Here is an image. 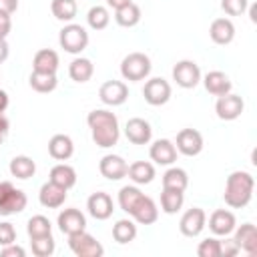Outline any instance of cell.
Returning a JSON list of instances; mask_svg holds the SVG:
<instances>
[{
	"mask_svg": "<svg viewBox=\"0 0 257 257\" xmlns=\"http://www.w3.org/2000/svg\"><path fill=\"white\" fill-rule=\"evenodd\" d=\"M98 96L108 106H118L128 98V86L122 80H106L98 88Z\"/></svg>",
	"mask_w": 257,
	"mask_h": 257,
	"instance_id": "30bf717a",
	"label": "cell"
},
{
	"mask_svg": "<svg viewBox=\"0 0 257 257\" xmlns=\"http://www.w3.org/2000/svg\"><path fill=\"white\" fill-rule=\"evenodd\" d=\"M30 247H32V253H34L36 257H50V255L54 253V249H56L52 235L34 237V239L30 241Z\"/></svg>",
	"mask_w": 257,
	"mask_h": 257,
	"instance_id": "f35d334b",
	"label": "cell"
},
{
	"mask_svg": "<svg viewBox=\"0 0 257 257\" xmlns=\"http://www.w3.org/2000/svg\"><path fill=\"white\" fill-rule=\"evenodd\" d=\"M253 187L255 181L251 177V173L247 171H233L227 181H225V193L223 199L229 207L233 209H243L245 205H249L251 197H253Z\"/></svg>",
	"mask_w": 257,
	"mask_h": 257,
	"instance_id": "7a4b0ae2",
	"label": "cell"
},
{
	"mask_svg": "<svg viewBox=\"0 0 257 257\" xmlns=\"http://www.w3.org/2000/svg\"><path fill=\"white\" fill-rule=\"evenodd\" d=\"M114 20H116L118 26L133 28V26H137L141 22V8L135 2H128L126 6L114 10Z\"/></svg>",
	"mask_w": 257,
	"mask_h": 257,
	"instance_id": "f1b7e54d",
	"label": "cell"
},
{
	"mask_svg": "<svg viewBox=\"0 0 257 257\" xmlns=\"http://www.w3.org/2000/svg\"><path fill=\"white\" fill-rule=\"evenodd\" d=\"M18 8V0H0V12L2 14H14Z\"/></svg>",
	"mask_w": 257,
	"mask_h": 257,
	"instance_id": "bcb514c9",
	"label": "cell"
},
{
	"mask_svg": "<svg viewBox=\"0 0 257 257\" xmlns=\"http://www.w3.org/2000/svg\"><path fill=\"white\" fill-rule=\"evenodd\" d=\"M143 96L149 104L153 106H161L165 104L169 98H171V84L161 78V76H155L151 80L145 82V88H143Z\"/></svg>",
	"mask_w": 257,
	"mask_h": 257,
	"instance_id": "ba28073f",
	"label": "cell"
},
{
	"mask_svg": "<svg viewBox=\"0 0 257 257\" xmlns=\"http://www.w3.org/2000/svg\"><path fill=\"white\" fill-rule=\"evenodd\" d=\"M6 183H8V181H0V197H2V193H4V187H6Z\"/></svg>",
	"mask_w": 257,
	"mask_h": 257,
	"instance_id": "f5cc1de1",
	"label": "cell"
},
{
	"mask_svg": "<svg viewBox=\"0 0 257 257\" xmlns=\"http://www.w3.org/2000/svg\"><path fill=\"white\" fill-rule=\"evenodd\" d=\"M235 227H237V219H235V215H233L231 211H227V209H217V211H213L211 217H209V229H211L215 235L225 237V235L233 233Z\"/></svg>",
	"mask_w": 257,
	"mask_h": 257,
	"instance_id": "d6986e66",
	"label": "cell"
},
{
	"mask_svg": "<svg viewBox=\"0 0 257 257\" xmlns=\"http://www.w3.org/2000/svg\"><path fill=\"white\" fill-rule=\"evenodd\" d=\"M239 251H241V249H239V245L235 243V239H225V241H221V255H225V257H235Z\"/></svg>",
	"mask_w": 257,
	"mask_h": 257,
	"instance_id": "ee69618b",
	"label": "cell"
},
{
	"mask_svg": "<svg viewBox=\"0 0 257 257\" xmlns=\"http://www.w3.org/2000/svg\"><path fill=\"white\" fill-rule=\"evenodd\" d=\"M14 241H16V229H14V225L8 223V221L0 223V247L10 245Z\"/></svg>",
	"mask_w": 257,
	"mask_h": 257,
	"instance_id": "b9f144b4",
	"label": "cell"
},
{
	"mask_svg": "<svg viewBox=\"0 0 257 257\" xmlns=\"http://www.w3.org/2000/svg\"><path fill=\"white\" fill-rule=\"evenodd\" d=\"M185 203V197H183V191H177V189H163L161 193V207L167 215H173L177 213Z\"/></svg>",
	"mask_w": 257,
	"mask_h": 257,
	"instance_id": "836d02e7",
	"label": "cell"
},
{
	"mask_svg": "<svg viewBox=\"0 0 257 257\" xmlns=\"http://www.w3.org/2000/svg\"><path fill=\"white\" fill-rule=\"evenodd\" d=\"M84 227H86V217L78 209L70 207L58 213V229L64 235H74L78 231H84Z\"/></svg>",
	"mask_w": 257,
	"mask_h": 257,
	"instance_id": "2e32d148",
	"label": "cell"
},
{
	"mask_svg": "<svg viewBox=\"0 0 257 257\" xmlns=\"http://www.w3.org/2000/svg\"><path fill=\"white\" fill-rule=\"evenodd\" d=\"M249 0H221V8L229 14V16H239L247 10Z\"/></svg>",
	"mask_w": 257,
	"mask_h": 257,
	"instance_id": "60d3db41",
	"label": "cell"
},
{
	"mask_svg": "<svg viewBox=\"0 0 257 257\" xmlns=\"http://www.w3.org/2000/svg\"><path fill=\"white\" fill-rule=\"evenodd\" d=\"M26 203H28V199H26L24 191L16 189V187L8 181L6 187H4V193H2V197H0V215L8 217V215L22 213V211L26 209Z\"/></svg>",
	"mask_w": 257,
	"mask_h": 257,
	"instance_id": "8992f818",
	"label": "cell"
},
{
	"mask_svg": "<svg viewBox=\"0 0 257 257\" xmlns=\"http://www.w3.org/2000/svg\"><path fill=\"white\" fill-rule=\"evenodd\" d=\"M68 247L76 257H102L104 255V247L86 231L68 235Z\"/></svg>",
	"mask_w": 257,
	"mask_h": 257,
	"instance_id": "5b68a950",
	"label": "cell"
},
{
	"mask_svg": "<svg viewBox=\"0 0 257 257\" xmlns=\"http://www.w3.org/2000/svg\"><path fill=\"white\" fill-rule=\"evenodd\" d=\"M187 185H189V175H187L185 169L171 167L163 175V189H177V191H183L185 193Z\"/></svg>",
	"mask_w": 257,
	"mask_h": 257,
	"instance_id": "4dcf8cb0",
	"label": "cell"
},
{
	"mask_svg": "<svg viewBox=\"0 0 257 257\" xmlns=\"http://www.w3.org/2000/svg\"><path fill=\"white\" fill-rule=\"evenodd\" d=\"M8 131H10V122H8V118H6L4 114H0V145L4 143Z\"/></svg>",
	"mask_w": 257,
	"mask_h": 257,
	"instance_id": "7dc6e473",
	"label": "cell"
},
{
	"mask_svg": "<svg viewBox=\"0 0 257 257\" xmlns=\"http://www.w3.org/2000/svg\"><path fill=\"white\" fill-rule=\"evenodd\" d=\"M203 84H205L207 92H211V94H215V96H221V94L231 92V80H229V76H227L225 72H221V70H211V72H207L205 78H203Z\"/></svg>",
	"mask_w": 257,
	"mask_h": 257,
	"instance_id": "cb8c5ba5",
	"label": "cell"
},
{
	"mask_svg": "<svg viewBox=\"0 0 257 257\" xmlns=\"http://www.w3.org/2000/svg\"><path fill=\"white\" fill-rule=\"evenodd\" d=\"M131 217H133L137 223H141V225H153V223L159 219V209H157L155 201L143 193V197H141V199L137 201V205L133 207Z\"/></svg>",
	"mask_w": 257,
	"mask_h": 257,
	"instance_id": "e0dca14e",
	"label": "cell"
},
{
	"mask_svg": "<svg viewBox=\"0 0 257 257\" xmlns=\"http://www.w3.org/2000/svg\"><path fill=\"white\" fill-rule=\"evenodd\" d=\"M86 122L90 126L92 133V141L96 143V147L100 149H110L116 145L118 141V118L114 112L104 110V108H96L90 110L86 116Z\"/></svg>",
	"mask_w": 257,
	"mask_h": 257,
	"instance_id": "6da1fadb",
	"label": "cell"
},
{
	"mask_svg": "<svg viewBox=\"0 0 257 257\" xmlns=\"http://www.w3.org/2000/svg\"><path fill=\"white\" fill-rule=\"evenodd\" d=\"M128 2H133V0H106V4L110 6V8H122V6H126Z\"/></svg>",
	"mask_w": 257,
	"mask_h": 257,
	"instance_id": "f907efd6",
	"label": "cell"
},
{
	"mask_svg": "<svg viewBox=\"0 0 257 257\" xmlns=\"http://www.w3.org/2000/svg\"><path fill=\"white\" fill-rule=\"evenodd\" d=\"M60 46L70 54H80L88 46V32L80 24H66L58 34Z\"/></svg>",
	"mask_w": 257,
	"mask_h": 257,
	"instance_id": "277c9868",
	"label": "cell"
},
{
	"mask_svg": "<svg viewBox=\"0 0 257 257\" xmlns=\"http://www.w3.org/2000/svg\"><path fill=\"white\" fill-rule=\"evenodd\" d=\"M149 155L157 165H173L177 161V147L169 139H159L151 145Z\"/></svg>",
	"mask_w": 257,
	"mask_h": 257,
	"instance_id": "44dd1931",
	"label": "cell"
},
{
	"mask_svg": "<svg viewBox=\"0 0 257 257\" xmlns=\"http://www.w3.org/2000/svg\"><path fill=\"white\" fill-rule=\"evenodd\" d=\"M112 237L120 245H126L131 241H135V237H137V225H135V221H131V219H118L112 225Z\"/></svg>",
	"mask_w": 257,
	"mask_h": 257,
	"instance_id": "1f68e13d",
	"label": "cell"
},
{
	"mask_svg": "<svg viewBox=\"0 0 257 257\" xmlns=\"http://www.w3.org/2000/svg\"><path fill=\"white\" fill-rule=\"evenodd\" d=\"M124 135H126V139H128L133 145H147V143L151 141V137H153V128H151V124H149L145 118L135 116V118L126 120Z\"/></svg>",
	"mask_w": 257,
	"mask_h": 257,
	"instance_id": "ac0fdd59",
	"label": "cell"
},
{
	"mask_svg": "<svg viewBox=\"0 0 257 257\" xmlns=\"http://www.w3.org/2000/svg\"><path fill=\"white\" fill-rule=\"evenodd\" d=\"M30 86L36 90V92H52L58 84V78H56V72H38V70H32L30 74Z\"/></svg>",
	"mask_w": 257,
	"mask_h": 257,
	"instance_id": "f546056e",
	"label": "cell"
},
{
	"mask_svg": "<svg viewBox=\"0 0 257 257\" xmlns=\"http://www.w3.org/2000/svg\"><path fill=\"white\" fill-rule=\"evenodd\" d=\"M151 72V58L145 52H131L120 62V74L124 80H143Z\"/></svg>",
	"mask_w": 257,
	"mask_h": 257,
	"instance_id": "3957f363",
	"label": "cell"
},
{
	"mask_svg": "<svg viewBox=\"0 0 257 257\" xmlns=\"http://www.w3.org/2000/svg\"><path fill=\"white\" fill-rule=\"evenodd\" d=\"M26 231H28V237L30 239L44 237V235H52V225H50V221L44 215H34V217L28 219Z\"/></svg>",
	"mask_w": 257,
	"mask_h": 257,
	"instance_id": "d590c367",
	"label": "cell"
},
{
	"mask_svg": "<svg viewBox=\"0 0 257 257\" xmlns=\"http://www.w3.org/2000/svg\"><path fill=\"white\" fill-rule=\"evenodd\" d=\"M235 243L239 245L241 251L255 255L257 253V227L253 223H243L241 227H235Z\"/></svg>",
	"mask_w": 257,
	"mask_h": 257,
	"instance_id": "ffe728a7",
	"label": "cell"
},
{
	"mask_svg": "<svg viewBox=\"0 0 257 257\" xmlns=\"http://www.w3.org/2000/svg\"><path fill=\"white\" fill-rule=\"evenodd\" d=\"M92 72H94L92 62L88 58H82V56L80 58H74L70 62V66H68V74H70V78L74 82H86V80H90Z\"/></svg>",
	"mask_w": 257,
	"mask_h": 257,
	"instance_id": "d6a6232c",
	"label": "cell"
},
{
	"mask_svg": "<svg viewBox=\"0 0 257 257\" xmlns=\"http://www.w3.org/2000/svg\"><path fill=\"white\" fill-rule=\"evenodd\" d=\"M38 201H40V205L46 207V209H58V207H62L64 201H66V189L60 187V185H56V183H52V181H48V183H44V185L40 187V191H38Z\"/></svg>",
	"mask_w": 257,
	"mask_h": 257,
	"instance_id": "5bb4252c",
	"label": "cell"
},
{
	"mask_svg": "<svg viewBox=\"0 0 257 257\" xmlns=\"http://www.w3.org/2000/svg\"><path fill=\"white\" fill-rule=\"evenodd\" d=\"M10 175L12 177H16V179H30L34 173H36V163L30 159V157H26V155H18V157H14L12 161H10Z\"/></svg>",
	"mask_w": 257,
	"mask_h": 257,
	"instance_id": "83f0119b",
	"label": "cell"
},
{
	"mask_svg": "<svg viewBox=\"0 0 257 257\" xmlns=\"http://www.w3.org/2000/svg\"><path fill=\"white\" fill-rule=\"evenodd\" d=\"M126 175L131 177L133 183L137 185H149L155 179V167L149 161H137L133 165H128Z\"/></svg>",
	"mask_w": 257,
	"mask_h": 257,
	"instance_id": "484cf974",
	"label": "cell"
},
{
	"mask_svg": "<svg viewBox=\"0 0 257 257\" xmlns=\"http://www.w3.org/2000/svg\"><path fill=\"white\" fill-rule=\"evenodd\" d=\"M58 64H60L58 54H56L54 50H50V48L38 50V52L34 54V60H32V66H34V70H38V72H56V70H58Z\"/></svg>",
	"mask_w": 257,
	"mask_h": 257,
	"instance_id": "d4e9b609",
	"label": "cell"
},
{
	"mask_svg": "<svg viewBox=\"0 0 257 257\" xmlns=\"http://www.w3.org/2000/svg\"><path fill=\"white\" fill-rule=\"evenodd\" d=\"M205 223H207L205 211L201 207H193V209L183 213V217L179 221V229L185 237H197L205 229Z\"/></svg>",
	"mask_w": 257,
	"mask_h": 257,
	"instance_id": "8fae6325",
	"label": "cell"
},
{
	"mask_svg": "<svg viewBox=\"0 0 257 257\" xmlns=\"http://www.w3.org/2000/svg\"><path fill=\"white\" fill-rule=\"evenodd\" d=\"M199 257H221V241L215 237H207L197 247Z\"/></svg>",
	"mask_w": 257,
	"mask_h": 257,
	"instance_id": "ab89813d",
	"label": "cell"
},
{
	"mask_svg": "<svg viewBox=\"0 0 257 257\" xmlns=\"http://www.w3.org/2000/svg\"><path fill=\"white\" fill-rule=\"evenodd\" d=\"M10 30H12V18H10V14H2L0 12V38L6 40V36L10 34Z\"/></svg>",
	"mask_w": 257,
	"mask_h": 257,
	"instance_id": "f6af8a7d",
	"label": "cell"
},
{
	"mask_svg": "<svg viewBox=\"0 0 257 257\" xmlns=\"http://www.w3.org/2000/svg\"><path fill=\"white\" fill-rule=\"evenodd\" d=\"M173 80L181 88H195L201 80V68L193 60H179L173 66Z\"/></svg>",
	"mask_w": 257,
	"mask_h": 257,
	"instance_id": "52a82bcc",
	"label": "cell"
},
{
	"mask_svg": "<svg viewBox=\"0 0 257 257\" xmlns=\"http://www.w3.org/2000/svg\"><path fill=\"white\" fill-rule=\"evenodd\" d=\"M50 10L54 14V18L62 20V22H70L76 16V2L74 0H52L50 2Z\"/></svg>",
	"mask_w": 257,
	"mask_h": 257,
	"instance_id": "e575fe53",
	"label": "cell"
},
{
	"mask_svg": "<svg viewBox=\"0 0 257 257\" xmlns=\"http://www.w3.org/2000/svg\"><path fill=\"white\" fill-rule=\"evenodd\" d=\"M86 22H88V26L92 28V30H104L106 26H108V22H110V14H108V10L104 8V6H92L90 10H88V14H86Z\"/></svg>",
	"mask_w": 257,
	"mask_h": 257,
	"instance_id": "8d00e7d4",
	"label": "cell"
},
{
	"mask_svg": "<svg viewBox=\"0 0 257 257\" xmlns=\"http://www.w3.org/2000/svg\"><path fill=\"white\" fill-rule=\"evenodd\" d=\"M8 52H10V48H8V42L0 38V64H2V62L8 58Z\"/></svg>",
	"mask_w": 257,
	"mask_h": 257,
	"instance_id": "c3c4849f",
	"label": "cell"
},
{
	"mask_svg": "<svg viewBox=\"0 0 257 257\" xmlns=\"http://www.w3.org/2000/svg\"><path fill=\"white\" fill-rule=\"evenodd\" d=\"M24 255H26V251H24L20 245H16V243L4 245V247L0 249V257H24Z\"/></svg>",
	"mask_w": 257,
	"mask_h": 257,
	"instance_id": "7bdbcfd3",
	"label": "cell"
},
{
	"mask_svg": "<svg viewBox=\"0 0 257 257\" xmlns=\"http://www.w3.org/2000/svg\"><path fill=\"white\" fill-rule=\"evenodd\" d=\"M98 171L104 179L108 181H120L122 177H126V171H128V165L122 157L118 155H104L98 163Z\"/></svg>",
	"mask_w": 257,
	"mask_h": 257,
	"instance_id": "4fadbf2b",
	"label": "cell"
},
{
	"mask_svg": "<svg viewBox=\"0 0 257 257\" xmlns=\"http://www.w3.org/2000/svg\"><path fill=\"white\" fill-rule=\"evenodd\" d=\"M209 36L215 44H229L235 38V24L229 18H215L209 26Z\"/></svg>",
	"mask_w": 257,
	"mask_h": 257,
	"instance_id": "7402d4cb",
	"label": "cell"
},
{
	"mask_svg": "<svg viewBox=\"0 0 257 257\" xmlns=\"http://www.w3.org/2000/svg\"><path fill=\"white\" fill-rule=\"evenodd\" d=\"M249 14H251V20L255 22V20H257V16H255V14H257V10H255V6H251V10H249Z\"/></svg>",
	"mask_w": 257,
	"mask_h": 257,
	"instance_id": "816d5d0a",
	"label": "cell"
},
{
	"mask_svg": "<svg viewBox=\"0 0 257 257\" xmlns=\"http://www.w3.org/2000/svg\"><path fill=\"white\" fill-rule=\"evenodd\" d=\"M245 108V102L239 94H233V92H227V94H221L217 98V104H215V110H217V116L221 120H235L241 116Z\"/></svg>",
	"mask_w": 257,
	"mask_h": 257,
	"instance_id": "9c48e42d",
	"label": "cell"
},
{
	"mask_svg": "<svg viewBox=\"0 0 257 257\" xmlns=\"http://www.w3.org/2000/svg\"><path fill=\"white\" fill-rule=\"evenodd\" d=\"M50 181L68 191L70 187L76 185V171L66 163H58V165H54L50 169Z\"/></svg>",
	"mask_w": 257,
	"mask_h": 257,
	"instance_id": "4316f807",
	"label": "cell"
},
{
	"mask_svg": "<svg viewBox=\"0 0 257 257\" xmlns=\"http://www.w3.org/2000/svg\"><path fill=\"white\" fill-rule=\"evenodd\" d=\"M141 197H143L141 189L126 185V187H122V189L118 191V205H120V209H122L124 213H128V215H131L133 207L137 205V201H139Z\"/></svg>",
	"mask_w": 257,
	"mask_h": 257,
	"instance_id": "74e56055",
	"label": "cell"
},
{
	"mask_svg": "<svg viewBox=\"0 0 257 257\" xmlns=\"http://www.w3.org/2000/svg\"><path fill=\"white\" fill-rule=\"evenodd\" d=\"M175 147H177L179 153H183L187 157H195V155H199L203 151V137L195 128H183L177 135Z\"/></svg>",
	"mask_w": 257,
	"mask_h": 257,
	"instance_id": "7c38bea8",
	"label": "cell"
},
{
	"mask_svg": "<svg viewBox=\"0 0 257 257\" xmlns=\"http://www.w3.org/2000/svg\"><path fill=\"white\" fill-rule=\"evenodd\" d=\"M74 153V143L68 135H54L48 141V155L56 161H66Z\"/></svg>",
	"mask_w": 257,
	"mask_h": 257,
	"instance_id": "603a6c76",
	"label": "cell"
},
{
	"mask_svg": "<svg viewBox=\"0 0 257 257\" xmlns=\"http://www.w3.org/2000/svg\"><path fill=\"white\" fill-rule=\"evenodd\" d=\"M8 102H10V98H8V92L0 88V114H2V112L8 108Z\"/></svg>",
	"mask_w": 257,
	"mask_h": 257,
	"instance_id": "681fc988",
	"label": "cell"
},
{
	"mask_svg": "<svg viewBox=\"0 0 257 257\" xmlns=\"http://www.w3.org/2000/svg\"><path fill=\"white\" fill-rule=\"evenodd\" d=\"M86 209H88V213H90L96 221H104V219H108V217L112 215V211H114L110 195H108V193H102V191L92 193V195L88 197V201H86Z\"/></svg>",
	"mask_w": 257,
	"mask_h": 257,
	"instance_id": "9a60e30c",
	"label": "cell"
}]
</instances>
